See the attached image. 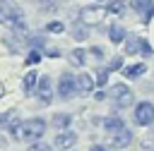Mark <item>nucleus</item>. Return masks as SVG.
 I'll return each instance as SVG.
<instances>
[{"mask_svg":"<svg viewBox=\"0 0 154 151\" xmlns=\"http://www.w3.org/2000/svg\"><path fill=\"white\" fill-rule=\"evenodd\" d=\"M0 22L2 24H12L14 29H22L24 26V14H22V10H17L14 2L0 0Z\"/></svg>","mask_w":154,"mask_h":151,"instance_id":"nucleus-1","label":"nucleus"},{"mask_svg":"<svg viewBox=\"0 0 154 151\" xmlns=\"http://www.w3.org/2000/svg\"><path fill=\"white\" fill-rule=\"evenodd\" d=\"M46 134V122L41 117H31L22 122V139H41Z\"/></svg>","mask_w":154,"mask_h":151,"instance_id":"nucleus-2","label":"nucleus"},{"mask_svg":"<svg viewBox=\"0 0 154 151\" xmlns=\"http://www.w3.org/2000/svg\"><path fill=\"white\" fill-rule=\"evenodd\" d=\"M106 7L103 5H89V7H84L82 12H79V19H82V24H99L103 17H106Z\"/></svg>","mask_w":154,"mask_h":151,"instance_id":"nucleus-3","label":"nucleus"},{"mask_svg":"<svg viewBox=\"0 0 154 151\" xmlns=\"http://www.w3.org/2000/svg\"><path fill=\"white\" fill-rule=\"evenodd\" d=\"M111 98H113V103H116L118 108H128L135 96H132V91H130L125 84H116V86L111 89Z\"/></svg>","mask_w":154,"mask_h":151,"instance_id":"nucleus-4","label":"nucleus"},{"mask_svg":"<svg viewBox=\"0 0 154 151\" xmlns=\"http://www.w3.org/2000/svg\"><path fill=\"white\" fill-rule=\"evenodd\" d=\"M75 93H77V79L65 72V74L60 77V81H58V96L67 101V98H72Z\"/></svg>","mask_w":154,"mask_h":151,"instance_id":"nucleus-5","label":"nucleus"},{"mask_svg":"<svg viewBox=\"0 0 154 151\" xmlns=\"http://www.w3.org/2000/svg\"><path fill=\"white\" fill-rule=\"evenodd\" d=\"M135 122L137 125H152L154 122V105L152 103H147V101H142V103H137L135 105Z\"/></svg>","mask_w":154,"mask_h":151,"instance_id":"nucleus-6","label":"nucleus"},{"mask_svg":"<svg viewBox=\"0 0 154 151\" xmlns=\"http://www.w3.org/2000/svg\"><path fill=\"white\" fill-rule=\"evenodd\" d=\"M75 144H77V134L70 132V129H65V132H60V134L55 137V146H58V149H65V151H67V149H72Z\"/></svg>","mask_w":154,"mask_h":151,"instance_id":"nucleus-7","label":"nucleus"},{"mask_svg":"<svg viewBox=\"0 0 154 151\" xmlns=\"http://www.w3.org/2000/svg\"><path fill=\"white\" fill-rule=\"evenodd\" d=\"M36 91H38V98H41L43 103H48V101H51V93H53V84H51V79H48V77H38Z\"/></svg>","mask_w":154,"mask_h":151,"instance_id":"nucleus-8","label":"nucleus"},{"mask_svg":"<svg viewBox=\"0 0 154 151\" xmlns=\"http://www.w3.org/2000/svg\"><path fill=\"white\" fill-rule=\"evenodd\" d=\"M130 141H132V132H130L128 127H123V129H118V132L113 134V141H111V144H113L116 149H125Z\"/></svg>","mask_w":154,"mask_h":151,"instance_id":"nucleus-9","label":"nucleus"},{"mask_svg":"<svg viewBox=\"0 0 154 151\" xmlns=\"http://www.w3.org/2000/svg\"><path fill=\"white\" fill-rule=\"evenodd\" d=\"M77 79V91H82V93H87V91H91L94 89V84H96V79L89 74V72H82L79 77H75Z\"/></svg>","mask_w":154,"mask_h":151,"instance_id":"nucleus-10","label":"nucleus"},{"mask_svg":"<svg viewBox=\"0 0 154 151\" xmlns=\"http://www.w3.org/2000/svg\"><path fill=\"white\" fill-rule=\"evenodd\" d=\"M144 70H147V67H144V62H137V65L125 67V70H123V77H125V79H137V77H142V74H144Z\"/></svg>","mask_w":154,"mask_h":151,"instance_id":"nucleus-11","label":"nucleus"},{"mask_svg":"<svg viewBox=\"0 0 154 151\" xmlns=\"http://www.w3.org/2000/svg\"><path fill=\"white\" fill-rule=\"evenodd\" d=\"M132 7H135L144 19H149V17H152V10H154V7H152V0H132Z\"/></svg>","mask_w":154,"mask_h":151,"instance_id":"nucleus-12","label":"nucleus"},{"mask_svg":"<svg viewBox=\"0 0 154 151\" xmlns=\"http://www.w3.org/2000/svg\"><path fill=\"white\" fill-rule=\"evenodd\" d=\"M36 84H38V74H36V72H26V74H24V79H22L24 91H26V93H29V91H34V89H36Z\"/></svg>","mask_w":154,"mask_h":151,"instance_id":"nucleus-13","label":"nucleus"},{"mask_svg":"<svg viewBox=\"0 0 154 151\" xmlns=\"http://www.w3.org/2000/svg\"><path fill=\"white\" fill-rule=\"evenodd\" d=\"M108 36H111L113 43H123V41H125V29H123L120 24H113V26L108 29Z\"/></svg>","mask_w":154,"mask_h":151,"instance_id":"nucleus-14","label":"nucleus"},{"mask_svg":"<svg viewBox=\"0 0 154 151\" xmlns=\"http://www.w3.org/2000/svg\"><path fill=\"white\" fill-rule=\"evenodd\" d=\"M140 48H142V38L132 36V38H128V41H125V55H135Z\"/></svg>","mask_w":154,"mask_h":151,"instance_id":"nucleus-15","label":"nucleus"},{"mask_svg":"<svg viewBox=\"0 0 154 151\" xmlns=\"http://www.w3.org/2000/svg\"><path fill=\"white\" fill-rule=\"evenodd\" d=\"M103 127H106L108 132H118V129L125 127V122H123V117H106V120H103Z\"/></svg>","mask_w":154,"mask_h":151,"instance_id":"nucleus-16","label":"nucleus"},{"mask_svg":"<svg viewBox=\"0 0 154 151\" xmlns=\"http://www.w3.org/2000/svg\"><path fill=\"white\" fill-rule=\"evenodd\" d=\"M84 60H87V50H84V48H75V50L70 53V62H72V65L79 67V65H84Z\"/></svg>","mask_w":154,"mask_h":151,"instance_id":"nucleus-17","label":"nucleus"},{"mask_svg":"<svg viewBox=\"0 0 154 151\" xmlns=\"http://www.w3.org/2000/svg\"><path fill=\"white\" fill-rule=\"evenodd\" d=\"M70 122H72V115H67V113H58L53 117V125H58V127H70Z\"/></svg>","mask_w":154,"mask_h":151,"instance_id":"nucleus-18","label":"nucleus"},{"mask_svg":"<svg viewBox=\"0 0 154 151\" xmlns=\"http://www.w3.org/2000/svg\"><path fill=\"white\" fill-rule=\"evenodd\" d=\"M106 10H108V12H113V14H123V12H125V5H123L120 0H116V2H111Z\"/></svg>","mask_w":154,"mask_h":151,"instance_id":"nucleus-19","label":"nucleus"},{"mask_svg":"<svg viewBox=\"0 0 154 151\" xmlns=\"http://www.w3.org/2000/svg\"><path fill=\"white\" fill-rule=\"evenodd\" d=\"M41 62V53L38 50H29V55H26V65H38Z\"/></svg>","mask_w":154,"mask_h":151,"instance_id":"nucleus-20","label":"nucleus"},{"mask_svg":"<svg viewBox=\"0 0 154 151\" xmlns=\"http://www.w3.org/2000/svg\"><path fill=\"white\" fill-rule=\"evenodd\" d=\"M48 31H51V34H63V31H65V24H63V22H51V24H48Z\"/></svg>","mask_w":154,"mask_h":151,"instance_id":"nucleus-21","label":"nucleus"},{"mask_svg":"<svg viewBox=\"0 0 154 151\" xmlns=\"http://www.w3.org/2000/svg\"><path fill=\"white\" fill-rule=\"evenodd\" d=\"M106 79H108V70H101V72H99V79H96V84H99V86H103V84H106Z\"/></svg>","mask_w":154,"mask_h":151,"instance_id":"nucleus-22","label":"nucleus"},{"mask_svg":"<svg viewBox=\"0 0 154 151\" xmlns=\"http://www.w3.org/2000/svg\"><path fill=\"white\" fill-rule=\"evenodd\" d=\"M46 7L48 10H55L58 5H55V0H41V10H46Z\"/></svg>","mask_w":154,"mask_h":151,"instance_id":"nucleus-23","label":"nucleus"},{"mask_svg":"<svg viewBox=\"0 0 154 151\" xmlns=\"http://www.w3.org/2000/svg\"><path fill=\"white\" fill-rule=\"evenodd\" d=\"M29 151H53V149L46 144H34V146H29Z\"/></svg>","mask_w":154,"mask_h":151,"instance_id":"nucleus-24","label":"nucleus"},{"mask_svg":"<svg viewBox=\"0 0 154 151\" xmlns=\"http://www.w3.org/2000/svg\"><path fill=\"white\" fill-rule=\"evenodd\" d=\"M140 53H142V55H152V46H149L147 41H142V48H140Z\"/></svg>","mask_w":154,"mask_h":151,"instance_id":"nucleus-25","label":"nucleus"},{"mask_svg":"<svg viewBox=\"0 0 154 151\" xmlns=\"http://www.w3.org/2000/svg\"><path fill=\"white\" fill-rule=\"evenodd\" d=\"M111 70H120V58H113L111 60V65H108V72Z\"/></svg>","mask_w":154,"mask_h":151,"instance_id":"nucleus-26","label":"nucleus"},{"mask_svg":"<svg viewBox=\"0 0 154 151\" xmlns=\"http://www.w3.org/2000/svg\"><path fill=\"white\" fill-rule=\"evenodd\" d=\"M94 98H96V101H103V98H106V93H103V91H96V96H94Z\"/></svg>","mask_w":154,"mask_h":151,"instance_id":"nucleus-27","label":"nucleus"},{"mask_svg":"<svg viewBox=\"0 0 154 151\" xmlns=\"http://www.w3.org/2000/svg\"><path fill=\"white\" fill-rule=\"evenodd\" d=\"M91 151H106V146H101V144H94V146H91Z\"/></svg>","mask_w":154,"mask_h":151,"instance_id":"nucleus-28","label":"nucleus"},{"mask_svg":"<svg viewBox=\"0 0 154 151\" xmlns=\"http://www.w3.org/2000/svg\"><path fill=\"white\" fill-rule=\"evenodd\" d=\"M2 93H5V86H2V81H0V98H2Z\"/></svg>","mask_w":154,"mask_h":151,"instance_id":"nucleus-29","label":"nucleus"},{"mask_svg":"<svg viewBox=\"0 0 154 151\" xmlns=\"http://www.w3.org/2000/svg\"><path fill=\"white\" fill-rule=\"evenodd\" d=\"M7 115H10V113H7ZM7 115H0V122H2V120H5V117H7Z\"/></svg>","mask_w":154,"mask_h":151,"instance_id":"nucleus-30","label":"nucleus"},{"mask_svg":"<svg viewBox=\"0 0 154 151\" xmlns=\"http://www.w3.org/2000/svg\"><path fill=\"white\" fill-rule=\"evenodd\" d=\"M152 151H154V149H152Z\"/></svg>","mask_w":154,"mask_h":151,"instance_id":"nucleus-31","label":"nucleus"}]
</instances>
